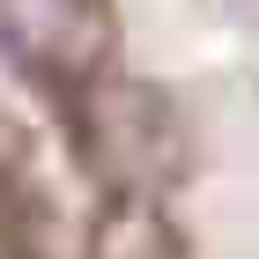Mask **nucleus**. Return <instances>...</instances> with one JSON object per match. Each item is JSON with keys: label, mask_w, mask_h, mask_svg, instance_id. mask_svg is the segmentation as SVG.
<instances>
[{"label": "nucleus", "mask_w": 259, "mask_h": 259, "mask_svg": "<svg viewBox=\"0 0 259 259\" xmlns=\"http://www.w3.org/2000/svg\"><path fill=\"white\" fill-rule=\"evenodd\" d=\"M0 30H8L15 52H30L45 67H67L97 37V8L89 0H0Z\"/></svg>", "instance_id": "obj_1"}]
</instances>
